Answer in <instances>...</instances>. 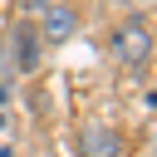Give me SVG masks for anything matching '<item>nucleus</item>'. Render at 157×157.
<instances>
[{
    "mask_svg": "<svg viewBox=\"0 0 157 157\" xmlns=\"http://www.w3.org/2000/svg\"><path fill=\"white\" fill-rule=\"evenodd\" d=\"M113 54H118L123 64H147V54H152V34H147V25H142V20L118 25V34H113Z\"/></svg>",
    "mask_w": 157,
    "mask_h": 157,
    "instance_id": "nucleus-1",
    "label": "nucleus"
},
{
    "mask_svg": "<svg viewBox=\"0 0 157 157\" xmlns=\"http://www.w3.org/2000/svg\"><path fill=\"white\" fill-rule=\"evenodd\" d=\"M78 152L83 157H123V137L108 128V123H83V132H78Z\"/></svg>",
    "mask_w": 157,
    "mask_h": 157,
    "instance_id": "nucleus-2",
    "label": "nucleus"
},
{
    "mask_svg": "<svg viewBox=\"0 0 157 157\" xmlns=\"http://www.w3.org/2000/svg\"><path fill=\"white\" fill-rule=\"evenodd\" d=\"M74 29H78V15H74L69 5H44L39 39H49V44H64V39H74Z\"/></svg>",
    "mask_w": 157,
    "mask_h": 157,
    "instance_id": "nucleus-3",
    "label": "nucleus"
},
{
    "mask_svg": "<svg viewBox=\"0 0 157 157\" xmlns=\"http://www.w3.org/2000/svg\"><path fill=\"white\" fill-rule=\"evenodd\" d=\"M25 5H29V10H44V5H49V0H25Z\"/></svg>",
    "mask_w": 157,
    "mask_h": 157,
    "instance_id": "nucleus-5",
    "label": "nucleus"
},
{
    "mask_svg": "<svg viewBox=\"0 0 157 157\" xmlns=\"http://www.w3.org/2000/svg\"><path fill=\"white\" fill-rule=\"evenodd\" d=\"M0 157H15V152H0Z\"/></svg>",
    "mask_w": 157,
    "mask_h": 157,
    "instance_id": "nucleus-6",
    "label": "nucleus"
},
{
    "mask_svg": "<svg viewBox=\"0 0 157 157\" xmlns=\"http://www.w3.org/2000/svg\"><path fill=\"white\" fill-rule=\"evenodd\" d=\"M10 39H15V69L29 74V69L39 64V29H34V25H15Z\"/></svg>",
    "mask_w": 157,
    "mask_h": 157,
    "instance_id": "nucleus-4",
    "label": "nucleus"
}]
</instances>
